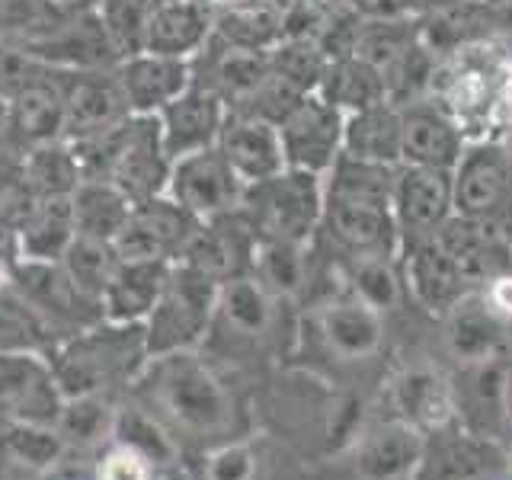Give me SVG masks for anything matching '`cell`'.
Here are the masks:
<instances>
[{
  "mask_svg": "<svg viewBox=\"0 0 512 480\" xmlns=\"http://www.w3.org/2000/svg\"><path fill=\"white\" fill-rule=\"evenodd\" d=\"M128 394L180 448L234 442L237 404L196 349L151 356L128 384Z\"/></svg>",
  "mask_w": 512,
  "mask_h": 480,
  "instance_id": "1",
  "label": "cell"
},
{
  "mask_svg": "<svg viewBox=\"0 0 512 480\" xmlns=\"http://www.w3.org/2000/svg\"><path fill=\"white\" fill-rule=\"evenodd\" d=\"M84 180L112 183L128 202L167 196L173 157L164 148L157 116H128L106 132L71 141Z\"/></svg>",
  "mask_w": 512,
  "mask_h": 480,
  "instance_id": "2",
  "label": "cell"
},
{
  "mask_svg": "<svg viewBox=\"0 0 512 480\" xmlns=\"http://www.w3.org/2000/svg\"><path fill=\"white\" fill-rule=\"evenodd\" d=\"M148 359L144 324H116L106 317L68 336L48 356L64 397L112 394L116 388H128Z\"/></svg>",
  "mask_w": 512,
  "mask_h": 480,
  "instance_id": "3",
  "label": "cell"
},
{
  "mask_svg": "<svg viewBox=\"0 0 512 480\" xmlns=\"http://www.w3.org/2000/svg\"><path fill=\"white\" fill-rule=\"evenodd\" d=\"M218 288L221 285L196 266L183 260L170 263L164 292H160L154 311L144 320L148 356L199 349L208 340V330H212Z\"/></svg>",
  "mask_w": 512,
  "mask_h": 480,
  "instance_id": "4",
  "label": "cell"
},
{
  "mask_svg": "<svg viewBox=\"0 0 512 480\" xmlns=\"http://www.w3.org/2000/svg\"><path fill=\"white\" fill-rule=\"evenodd\" d=\"M240 212H244L260 240L301 244L311 234L320 212V192L314 183V173L285 167L276 176H269V180L244 186Z\"/></svg>",
  "mask_w": 512,
  "mask_h": 480,
  "instance_id": "5",
  "label": "cell"
},
{
  "mask_svg": "<svg viewBox=\"0 0 512 480\" xmlns=\"http://www.w3.org/2000/svg\"><path fill=\"white\" fill-rule=\"evenodd\" d=\"M16 52L36 58L55 71H112L122 61L119 45L112 42L100 13L71 16V20H48L26 36L0 39Z\"/></svg>",
  "mask_w": 512,
  "mask_h": 480,
  "instance_id": "6",
  "label": "cell"
},
{
  "mask_svg": "<svg viewBox=\"0 0 512 480\" xmlns=\"http://www.w3.org/2000/svg\"><path fill=\"white\" fill-rule=\"evenodd\" d=\"M64 394L39 352H0V426H55Z\"/></svg>",
  "mask_w": 512,
  "mask_h": 480,
  "instance_id": "7",
  "label": "cell"
},
{
  "mask_svg": "<svg viewBox=\"0 0 512 480\" xmlns=\"http://www.w3.org/2000/svg\"><path fill=\"white\" fill-rule=\"evenodd\" d=\"M196 228L199 221L180 202H173L170 196H154L144 202H132L125 228L112 240V247H116L119 260L176 263Z\"/></svg>",
  "mask_w": 512,
  "mask_h": 480,
  "instance_id": "8",
  "label": "cell"
},
{
  "mask_svg": "<svg viewBox=\"0 0 512 480\" xmlns=\"http://www.w3.org/2000/svg\"><path fill=\"white\" fill-rule=\"evenodd\" d=\"M167 196L173 202H180L196 221H208L240 208L244 183H240V176L228 164V157L215 144V148L173 160Z\"/></svg>",
  "mask_w": 512,
  "mask_h": 480,
  "instance_id": "9",
  "label": "cell"
},
{
  "mask_svg": "<svg viewBox=\"0 0 512 480\" xmlns=\"http://www.w3.org/2000/svg\"><path fill=\"white\" fill-rule=\"evenodd\" d=\"M13 288L29 304H36L48 324H52L64 340L74 336L77 330L96 324V320H103V304L80 295L74 282L68 279V272L61 269V263L16 260L13 263Z\"/></svg>",
  "mask_w": 512,
  "mask_h": 480,
  "instance_id": "10",
  "label": "cell"
},
{
  "mask_svg": "<svg viewBox=\"0 0 512 480\" xmlns=\"http://www.w3.org/2000/svg\"><path fill=\"white\" fill-rule=\"evenodd\" d=\"M256 244H260V237H256V231L250 228L244 212L234 208V212H224L218 218L199 221V228L186 244L180 260L196 266L208 279H215L221 285L234 276H247V272H253Z\"/></svg>",
  "mask_w": 512,
  "mask_h": 480,
  "instance_id": "11",
  "label": "cell"
},
{
  "mask_svg": "<svg viewBox=\"0 0 512 480\" xmlns=\"http://www.w3.org/2000/svg\"><path fill=\"white\" fill-rule=\"evenodd\" d=\"M132 116L116 71H71L64 80V141H84Z\"/></svg>",
  "mask_w": 512,
  "mask_h": 480,
  "instance_id": "12",
  "label": "cell"
},
{
  "mask_svg": "<svg viewBox=\"0 0 512 480\" xmlns=\"http://www.w3.org/2000/svg\"><path fill=\"white\" fill-rule=\"evenodd\" d=\"M71 71H55L39 77L7 96V128L4 144L16 151L39 148L48 141H64V80Z\"/></svg>",
  "mask_w": 512,
  "mask_h": 480,
  "instance_id": "13",
  "label": "cell"
},
{
  "mask_svg": "<svg viewBox=\"0 0 512 480\" xmlns=\"http://www.w3.org/2000/svg\"><path fill=\"white\" fill-rule=\"evenodd\" d=\"M119 87L135 116H157L167 103H173L192 84L189 58H170L154 52L125 55L116 68Z\"/></svg>",
  "mask_w": 512,
  "mask_h": 480,
  "instance_id": "14",
  "label": "cell"
},
{
  "mask_svg": "<svg viewBox=\"0 0 512 480\" xmlns=\"http://www.w3.org/2000/svg\"><path fill=\"white\" fill-rule=\"evenodd\" d=\"M224 116H228V109H224V103L212 90L189 84L173 103H167L157 112L167 154L176 160L205 148H215Z\"/></svg>",
  "mask_w": 512,
  "mask_h": 480,
  "instance_id": "15",
  "label": "cell"
},
{
  "mask_svg": "<svg viewBox=\"0 0 512 480\" xmlns=\"http://www.w3.org/2000/svg\"><path fill=\"white\" fill-rule=\"evenodd\" d=\"M218 151L228 157V164L240 176V183H260L285 170V154H282V138L279 128L272 122L240 116V112H228L218 135Z\"/></svg>",
  "mask_w": 512,
  "mask_h": 480,
  "instance_id": "16",
  "label": "cell"
},
{
  "mask_svg": "<svg viewBox=\"0 0 512 480\" xmlns=\"http://www.w3.org/2000/svg\"><path fill=\"white\" fill-rule=\"evenodd\" d=\"M212 26L215 10L208 7V0H167L148 13L141 52L196 58L212 39Z\"/></svg>",
  "mask_w": 512,
  "mask_h": 480,
  "instance_id": "17",
  "label": "cell"
},
{
  "mask_svg": "<svg viewBox=\"0 0 512 480\" xmlns=\"http://www.w3.org/2000/svg\"><path fill=\"white\" fill-rule=\"evenodd\" d=\"M285 167L317 173L330 164L340 138V119L330 103L320 100H301L279 125Z\"/></svg>",
  "mask_w": 512,
  "mask_h": 480,
  "instance_id": "18",
  "label": "cell"
},
{
  "mask_svg": "<svg viewBox=\"0 0 512 480\" xmlns=\"http://www.w3.org/2000/svg\"><path fill=\"white\" fill-rule=\"evenodd\" d=\"M170 263L160 260H119L103 288V317L116 324H144L164 292Z\"/></svg>",
  "mask_w": 512,
  "mask_h": 480,
  "instance_id": "19",
  "label": "cell"
},
{
  "mask_svg": "<svg viewBox=\"0 0 512 480\" xmlns=\"http://www.w3.org/2000/svg\"><path fill=\"white\" fill-rule=\"evenodd\" d=\"M269 327H272V292L253 272L221 282L212 330L224 333L228 340H263Z\"/></svg>",
  "mask_w": 512,
  "mask_h": 480,
  "instance_id": "20",
  "label": "cell"
},
{
  "mask_svg": "<svg viewBox=\"0 0 512 480\" xmlns=\"http://www.w3.org/2000/svg\"><path fill=\"white\" fill-rule=\"evenodd\" d=\"M77 237L71 196L36 199L16 228V260L58 263Z\"/></svg>",
  "mask_w": 512,
  "mask_h": 480,
  "instance_id": "21",
  "label": "cell"
},
{
  "mask_svg": "<svg viewBox=\"0 0 512 480\" xmlns=\"http://www.w3.org/2000/svg\"><path fill=\"white\" fill-rule=\"evenodd\" d=\"M423 436L413 423H394L372 432L356 455L359 480H400L423 458Z\"/></svg>",
  "mask_w": 512,
  "mask_h": 480,
  "instance_id": "22",
  "label": "cell"
},
{
  "mask_svg": "<svg viewBox=\"0 0 512 480\" xmlns=\"http://www.w3.org/2000/svg\"><path fill=\"white\" fill-rule=\"evenodd\" d=\"M119 404L112 394H84V397H64V407L55 420V429L68 452H93L112 442L116 429Z\"/></svg>",
  "mask_w": 512,
  "mask_h": 480,
  "instance_id": "23",
  "label": "cell"
},
{
  "mask_svg": "<svg viewBox=\"0 0 512 480\" xmlns=\"http://www.w3.org/2000/svg\"><path fill=\"white\" fill-rule=\"evenodd\" d=\"M58 343H64V336L48 324L36 304H29L16 288L0 292V352L52 356Z\"/></svg>",
  "mask_w": 512,
  "mask_h": 480,
  "instance_id": "24",
  "label": "cell"
},
{
  "mask_svg": "<svg viewBox=\"0 0 512 480\" xmlns=\"http://www.w3.org/2000/svg\"><path fill=\"white\" fill-rule=\"evenodd\" d=\"M71 205L77 234L109 240V244L119 237L128 221V212H132L128 196H122L116 186L103 180H80L77 189L71 192Z\"/></svg>",
  "mask_w": 512,
  "mask_h": 480,
  "instance_id": "25",
  "label": "cell"
},
{
  "mask_svg": "<svg viewBox=\"0 0 512 480\" xmlns=\"http://www.w3.org/2000/svg\"><path fill=\"white\" fill-rule=\"evenodd\" d=\"M112 442L132 448V452H138L141 458H148L157 471L170 468V464H176V461H180V455H183V448L176 445V439L170 436V432L160 426L148 410L138 407L135 400L119 404L116 429H112Z\"/></svg>",
  "mask_w": 512,
  "mask_h": 480,
  "instance_id": "26",
  "label": "cell"
},
{
  "mask_svg": "<svg viewBox=\"0 0 512 480\" xmlns=\"http://www.w3.org/2000/svg\"><path fill=\"white\" fill-rule=\"evenodd\" d=\"M80 180L84 176H80L71 141H48L23 151V183L36 199L71 196Z\"/></svg>",
  "mask_w": 512,
  "mask_h": 480,
  "instance_id": "27",
  "label": "cell"
},
{
  "mask_svg": "<svg viewBox=\"0 0 512 480\" xmlns=\"http://www.w3.org/2000/svg\"><path fill=\"white\" fill-rule=\"evenodd\" d=\"M493 445L477 439H452L436 452H423L416 464V480H480L496 468Z\"/></svg>",
  "mask_w": 512,
  "mask_h": 480,
  "instance_id": "28",
  "label": "cell"
},
{
  "mask_svg": "<svg viewBox=\"0 0 512 480\" xmlns=\"http://www.w3.org/2000/svg\"><path fill=\"white\" fill-rule=\"evenodd\" d=\"M327 221L330 231L349 247H381L388 240V218L381 212V202L372 199H356L346 192H333L327 205Z\"/></svg>",
  "mask_w": 512,
  "mask_h": 480,
  "instance_id": "29",
  "label": "cell"
},
{
  "mask_svg": "<svg viewBox=\"0 0 512 480\" xmlns=\"http://www.w3.org/2000/svg\"><path fill=\"white\" fill-rule=\"evenodd\" d=\"M320 330L327 346L343 359H362L381 343L378 317L372 308H359V304H333L320 317Z\"/></svg>",
  "mask_w": 512,
  "mask_h": 480,
  "instance_id": "30",
  "label": "cell"
},
{
  "mask_svg": "<svg viewBox=\"0 0 512 480\" xmlns=\"http://www.w3.org/2000/svg\"><path fill=\"white\" fill-rule=\"evenodd\" d=\"M400 148L420 167L436 170L455 160L458 138L455 128L432 109H413L404 119V125H400Z\"/></svg>",
  "mask_w": 512,
  "mask_h": 480,
  "instance_id": "31",
  "label": "cell"
},
{
  "mask_svg": "<svg viewBox=\"0 0 512 480\" xmlns=\"http://www.w3.org/2000/svg\"><path fill=\"white\" fill-rule=\"evenodd\" d=\"M212 36L224 45L263 52L282 36V13L269 4H250L234 10H215Z\"/></svg>",
  "mask_w": 512,
  "mask_h": 480,
  "instance_id": "32",
  "label": "cell"
},
{
  "mask_svg": "<svg viewBox=\"0 0 512 480\" xmlns=\"http://www.w3.org/2000/svg\"><path fill=\"white\" fill-rule=\"evenodd\" d=\"M503 189H506V160L496 151H477L464 160L455 199L464 215L477 218L487 215L503 199Z\"/></svg>",
  "mask_w": 512,
  "mask_h": 480,
  "instance_id": "33",
  "label": "cell"
},
{
  "mask_svg": "<svg viewBox=\"0 0 512 480\" xmlns=\"http://www.w3.org/2000/svg\"><path fill=\"white\" fill-rule=\"evenodd\" d=\"M58 263L64 272H68V279L74 282V288L80 295H87L90 301H100L112 269H116V263H119V253L109 240L77 234Z\"/></svg>",
  "mask_w": 512,
  "mask_h": 480,
  "instance_id": "34",
  "label": "cell"
},
{
  "mask_svg": "<svg viewBox=\"0 0 512 480\" xmlns=\"http://www.w3.org/2000/svg\"><path fill=\"white\" fill-rule=\"evenodd\" d=\"M397 205H400V218L407 221V228L432 231L442 221L445 205H448L445 183L429 167L413 170L397 183Z\"/></svg>",
  "mask_w": 512,
  "mask_h": 480,
  "instance_id": "35",
  "label": "cell"
},
{
  "mask_svg": "<svg viewBox=\"0 0 512 480\" xmlns=\"http://www.w3.org/2000/svg\"><path fill=\"white\" fill-rule=\"evenodd\" d=\"M397 407L410 416L413 426L439 429L452 420V394L432 372H410L397 384Z\"/></svg>",
  "mask_w": 512,
  "mask_h": 480,
  "instance_id": "36",
  "label": "cell"
},
{
  "mask_svg": "<svg viewBox=\"0 0 512 480\" xmlns=\"http://www.w3.org/2000/svg\"><path fill=\"white\" fill-rule=\"evenodd\" d=\"M500 93V80H496V64L490 58H464L448 84V100H452L455 112L464 119H477L496 103Z\"/></svg>",
  "mask_w": 512,
  "mask_h": 480,
  "instance_id": "37",
  "label": "cell"
},
{
  "mask_svg": "<svg viewBox=\"0 0 512 480\" xmlns=\"http://www.w3.org/2000/svg\"><path fill=\"white\" fill-rule=\"evenodd\" d=\"M68 445L55 426H0V455L29 471H48L64 458Z\"/></svg>",
  "mask_w": 512,
  "mask_h": 480,
  "instance_id": "38",
  "label": "cell"
},
{
  "mask_svg": "<svg viewBox=\"0 0 512 480\" xmlns=\"http://www.w3.org/2000/svg\"><path fill=\"white\" fill-rule=\"evenodd\" d=\"M253 276L260 279L272 295H295L308 282L304 256L298 244L288 240H260L253 253Z\"/></svg>",
  "mask_w": 512,
  "mask_h": 480,
  "instance_id": "39",
  "label": "cell"
},
{
  "mask_svg": "<svg viewBox=\"0 0 512 480\" xmlns=\"http://www.w3.org/2000/svg\"><path fill=\"white\" fill-rule=\"evenodd\" d=\"M410 276H413L416 295H420L429 308H445V304L458 295V285H461V269L442 247H429L416 253Z\"/></svg>",
  "mask_w": 512,
  "mask_h": 480,
  "instance_id": "40",
  "label": "cell"
},
{
  "mask_svg": "<svg viewBox=\"0 0 512 480\" xmlns=\"http://www.w3.org/2000/svg\"><path fill=\"white\" fill-rule=\"evenodd\" d=\"M346 144L359 160H391L400 151V125L391 112L365 109L346 128Z\"/></svg>",
  "mask_w": 512,
  "mask_h": 480,
  "instance_id": "41",
  "label": "cell"
},
{
  "mask_svg": "<svg viewBox=\"0 0 512 480\" xmlns=\"http://www.w3.org/2000/svg\"><path fill=\"white\" fill-rule=\"evenodd\" d=\"M448 346L464 362H487L496 346V324L477 304H464L455 311L448 327Z\"/></svg>",
  "mask_w": 512,
  "mask_h": 480,
  "instance_id": "42",
  "label": "cell"
},
{
  "mask_svg": "<svg viewBox=\"0 0 512 480\" xmlns=\"http://www.w3.org/2000/svg\"><path fill=\"white\" fill-rule=\"evenodd\" d=\"M381 77L359 61H340L327 74V100L330 106H356L368 109L381 96Z\"/></svg>",
  "mask_w": 512,
  "mask_h": 480,
  "instance_id": "43",
  "label": "cell"
},
{
  "mask_svg": "<svg viewBox=\"0 0 512 480\" xmlns=\"http://www.w3.org/2000/svg\"><path fill=\"white\" fill-rule=\"evenodd\" d=\"M272 71H276L285 84H292L295 90H308L314 87L320 77H324V55L317 52L314 45H308L304 39H292L288 45H282L279 52H272L269 58Z\"/></svg>",
  "mask_w": 512,
  "mask_h": 480,
  "instance_id": "44",
  "label": "cell"
},
{
  "mask_svg": "<svg viewBox=\"0 0 512 480\" xmlns=\"http://www.w3.org/2000/svg\"><path fill=\"white\" fill-rule=\"evenodd\" d=\"M256 458L244 442H224L208 452L202 464V480H253Z\"/></svg>",
  "mask_w": 512,
  "mask_h": 480,
  "instance_id": "45",
  "label": "cell"
},
{
  "mask_svg": "<svg viewBox=\"0 0 512 480\" xmlns=\"http://www.w3.org/2000/svg\"><path fill=\"white\" fill-rule=\"evenodd\" d=\"M154 477H157V468L148 458H141L132 448L116 445V442H109L100 452L96 474H93V480H154Z\"/></svg>",
  "mask_w": 512,
  "mask_h": 480,
  "instance_id": "46",
  "label": "cell"
},
{
  "mask_svg": "<svg viewBox=\"0 0 512 480\" xmlns=\"http://www.w3.org/2000/svg\"><path fill=\"white\" fill-rule=\"evenodd\" d=\"M356 288L365 301V308H391L397 301L394 272L384 263H365L356 269Z\"/></svg>",
  "mask_w": 512,
  "mask_h": 480,
  "instance_id": "47",
  "label": "cell"
},
{
  "mask_svg": "<svg viewBox=\"0 0 512 480\" xmlns=\"http://www.w3.org/2000/svg\"><path fill=\"white\" fill-rule=\"evenodd\" d=\"M404 42H407V32H404V29H394V26H375V29L365 36L362 52L368 55V61H388V64H394L400 55L407 52Z\"/></svg>",
  "mask_w": 512,
  "mask_h": 480,
  "instance_id": "48",
  "label": "cell"
},
{
  "mask_svg": "<svg viewBox=\"0 0 512 480\" xmlns=\"http://www.w3.org/2000/svg\"><path fill=\"white\" fill-rule=\"evenodd\" d=\"M16 189H23V151L0 141V205H4Z\"/></svg>",
  "mask_w": 512,
  "mask_h": 480,
  "instance_id": "49",
  "label": "cell"
},
{
  "mask_svg": "<svg viewBox=\"0 0 512 480\" xmlns=\"http://www.w3.org/2000/svg\"><path fill=\"white\" fill-rule=\"evenodd\" d=\"M352 42H356V26H352V20H336V26L324 32L320 48H324L327 55H346Z\"/></svg>",
  "mask_w": 512,
  "mask_h": 480,
  "instance_id": "50",
  "label": "cell"
},
{
  "mask_svg": "<svg viewBox=\"0 0 512 480\" xmlns=\"http://www.w3.org/2000/svg\"><path fill=\"white\" fill-rule=\"evenodd\" d=\"M103 0H45L48 13L55 16V20H71V16H87V13H96L100 10Z\"/></svg>",
  "mask_w": 512,
  "mask_h": 480,
  "instance_id": "51",
  "label": "cell"
},
{
  "mask_svg": "<svg viewBox=\"0 0 512 480\" xmlns=\"http://www.w3.org/2000/svg\"><path fill=\"white\" fill-rule=\"evenodd\" d=\"M490 304L500 314H512V276H503L490 285Z\"/></svg>",
  "mask_w": 512,
  "mask_h": 480,
  "instance_id": "52",
  "label": "cell"
},
{
  "mask_svg": "<svg viewBox=\"0 0 512 480\" xmlns=\"http://www.w3.org/2000/svg\"><path fill=\"white\" fill-rule=\"evenodd\" d=\"M356 4L368 13H394L407 4V0H356Z\"/></svg>",
  "mask_w": 512,
  "mask_h": 480,
  "instance_id": "53",
  "label": "cell"
},
{
  "mask_svg": "<svg viewBox=\"0 0 512 480\" xmlns=\"http://www.w3.org/2000/svg\"><path fill=\"white\" fill-rule=\"evenodd\" d=\"M13 263L10 256L0 253V292H7V288H13Z\"/></svg>",
  "mask_w": 512,
  "mask_h": 480,
  "instance_id": "54",
  "label": "cell"
},
{
  "mask_svg": "<svg viewBox=\"0 0 512 480\" xmlns=\"http://www.w3.org/2000/svg\"><path fill=\"white\" fill-rule=\"evenodd\" d=\"M250 4H266V0H208L212 10H234V7H250Z\"/></svg>",
  "mask_w": 512,
  "mask_h": 480,
  "instance_id": "55",
  "label": "cell"
},
{
  "mask_svg": "<svg viewBox=\"0 0 512 480\" xmlns=\"http://www.w3.org/2000/svg\"><path fill=\"white\" fill-rule=\"evenodd\" d=\"M154 480H189V477L180 471V461H176V464H170V468L157 471V477H154Z\"/></svg>",
  "mask_w": 512,
  "mask_h": 480,
  "instance_id": "56",
  "label": "cell"
},
{
  "mask_svg": "<svg viewBox=\"0 0 512 480\" xmlns=\"http://www.w3.org/2000/svg\"><path fill=\"white\" fill-rule=\"evenodd\" d=\"M7 109H10L7 96L0 93V138H4V128H7Z\"/></svg>",
  "mask_w": 512,
  "mask_h": 480,
  "instance_id": "57",
  "label": "cell"
},
{
  "mask_svg": "<svg viewBox=\"0 0 512 480\" xmlns=\"http://www.w3.org/2000/svg\"><path fill=\"white\" fill-rule=\"evenodd\" d=\"M503 407L509 413V420H512V375L506 378V397H503Z\"/></svg>",
  "mask_w": 512,
  "mask_h": 480,
  "instance_id": "58",
  "label": "cell"
},
{
  "mask_svg": "<svg viewBox=\"0 0 512 480\" xmlns=\"http://www.w3.org/2000/svg\"><path fill=\"white\" fill-rule=\"evenodd\" d=\"M503 224H506V234L512 237V202H509V208H506V218H503Z\"/></svg>",
  "mask_w": 512,
  "mask_h": 480,
  "instance_id": "59",
  "label": "cell"
},
{
  "mask_svg": "<svg viewBox=\"0 0 512 480\" xmlns=\"http://www.w3.org/2000/svg\"><path fill=\"white\" fill-rule=\"evenodd\" d=\"M0 458H4V455H0Z\"/></svg>",
  "mask_w": 512,
  "mask_h": 480,
  "instance_id": "60",
  "label": "cell"
},
{
  "mask_svg": "<svg viewBox=\"0 0 512 480\" xmlns=\"http://www.w3.org/2000/svg\"><path fill=\"white\" fill-rule=\"evenodd\" d=\"M509 144H512V141H509Z\"/></svg>",
  "mask_w": 512,
  "mask_h": 480,
  "instance_id": "61",
  "label": "cell"
}]
</instances>
